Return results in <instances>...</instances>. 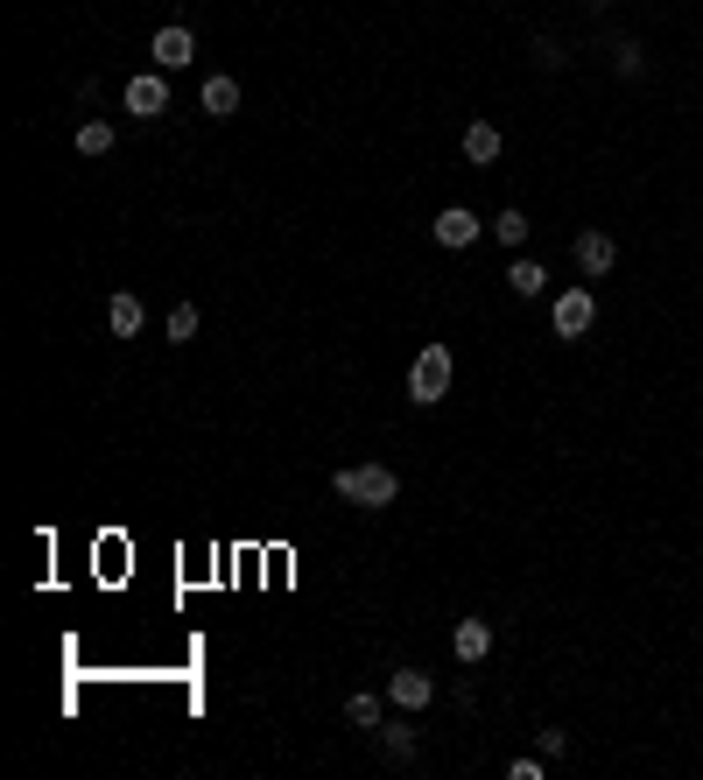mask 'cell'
<instances>
[{"label": "cell", "mask_w": 703, "mask_h": 780, "mask_svg": "<svg viewBox=\"0 0 703 780\" xmlns=\"http://www.w3.org/2000/svg\"><path fill=\"white\" fill-rule=\"evenodd\" d=\"M141 324H148V317H141V295L120 289L113 303H106V331H113V338H141Z\"/></svg>", "instance_id": "obj_11"}, {"label": "cell", "mask_w": 703, "mask_h": 780, "mask_svg": "<svg viewBox=\"0 0 703 780\" xmlns=\"http://www.w3.org/2000/svg\"><path fill=\"white\" fill-rule=\"evenodd\" d=\"M506 289H514V295H528V303H535V295L549 289V267H542V261H514V267H506Z\"/></svg>", "instance_id": "obj_13"}, {"label": "cell", "mask_w": 703, "mask_h": 780, "mask_svg": "<svg viewBox=\"0 0 703 780\" xmlns=\"http://www.w3.org/2000/svg\"><path fill=\"white\" fill-rule=\"evenodd\" d=\"M204 113H212V119H233V113H239V78H204Z\"/></svg>", "instance_id": "obj_12"}, {"label": "cell", "mask_w": 703, "mask_h": 780, "mask_svg": "<svg viewBox=\"0 0 703 780\" xmlns=\"http://www.w3.org/2000/svg\"><path fill=\"white\" fill-rule=\"evenodd\" d=\"M612 71H619V78H640V71H648V50H640L633 36H619L612 42Z\"/></svg>", "instance_id": "obj_15"}, {"label": "cell", "mask_w": 703, "mask_h": 780, "mask_svg": "<svg viewBox=\"0 0 703 780\" xmlns=\"http://www.w3.org/2000/svg\"><path fill=\"white\" fill-rule=\"evenodd\" d=\"M528 232H535V225H528V212H520V204H506V212L492 218V239H500V247H528Z\"/></svg>", "instance_id": "obj_14"}, {"label": "cell", "mask_w": 703, "mask_h": 780, "mask_svg": "<svg viewBox=\"0 0 703 780\" xmlns=\"http://www.w3.org/2000/svg\"><path fill=\"white\" fill-rule=\"evenodd\" d=\"M380 745H387V759H394V767H409V759H415V731H409V725H380Z\"/></svg>", "instance_id": "obj_17"}, {"label": "cell", "mask_w": 703, "mask_h": 780, "mask_svg": "<svg viewBox=\"0 0 703 780\" xmlns=\"http://www.w3.org/2000/svg\"><path fill=\"white\" fill-rule=\"evenodd\" d=\"M148 56H155V71H184L190 56H198V36H190L184 22H170V28H155V50Z\"/></svg>", "instance_id": "obj_6"}, {"label": "cell", "mask_w": 703, "mask_h": 780, "mask_svg": "<svg viewBox=\"0 0 703 780\" xmlns=\"http://www.w3.org/2000/svg\"><path fill=\"white\" fill-rule=\"evenodd\" d=\"M506 773H514V780H542V773H549V759H542V753H535V759H514Z\"/></svg>", "instance_id": "obj_20"}, {"label": "cell", "mask_w": 703, "mask_h": 780, "mask_svg": "<svg viewBox=\"0 0 703 780\" xmlns=\"http://www.w3.org/2000/svg\"><path fill=\"white\" fill-rule=\"evenodd\" d=\"M570 253H577V275L585 281H605L612 267H619V239H612L605 225H585V232L570 239Z\"/></svg>", "instance_id": "obj_3"}, {"label": "cell", "mask_w": 703, "mask_h": 780, "mask_svg": "<svg viewBox=\"0 0 703 780\" xmlns=\"http://www.w3.org/2000/svg\"><path fill=\"white\" fill-rule=\"evenodd\" d=\"M570 753V731H542V759H563Z\"/></svg>", "instance_id": "obj_21"}, {"label": "cell", "mask_w": 703, "mask_h": 780, "mask_svg": "<svg viewBox=\"0 0 703 780\" xmlns=\"http://www.w3.org/2000/svg\"><path fill=\"white\" fill-rule=\"evenodd\" d=\"M478 232H486V225H478V212H465V204H443V212H437V247L465 253Z\"/></svg>", "instance_id": "obj_7"}, {"label": "cell", "mask_w": 703, "mask_h": 780, "mask_svg": "<svg viewBox=\"0 0 703 780\" xmlns=\"http://www.w3.org/2000/svg\"><path fill=\"white\" fill-rule=\"evenodd\" d=\"M451 344H423V352H415V366H409V401L415 408H437L443 394H451Z\"/></svg>", "instance_id": "obj_2"}, {"label": "cell", "mask_w": 703, "mask_h": 780, "mask_svg": "<svg viewBox=\"0 0 703 780\" xmlns=\"http://www.w3.org/2000/svg\"><path fill=\"white\" fill-rule=\"evenodd\" d=\"M549 324H556V338H585L598 324V295L591 289H563L556 303H549Z\"/></svg>", "instance_id": "obj_4"}, {"label": "cell", "mask_w": 703, "mask_h": 780, "mask_svg": "<svg viewBox=\"0 0 703 780\" xmlns=\"http://www.w3.org/2000/svg\"><path fill=\"white\" fill-rule=\"evenodd\" d=\"M162 331H170V344H190V338H198V303H176Z\"/></svg>", "instance_id": "obj_18"}, {"label": "cell", "mask_w": 703, "mask_h": 780, "mask_svg": "<svg viewBox=\"0 0 703 780\" xmlns=\"http://www.w3.org/2000/svg\"><path fill=\"white\" fill-rule=\"evenodd\" d=\"M387 703H394V710H429V703H437V675L429 668H394L387 675Z\"/></svg>", "instance_id": "obj_5"}, {"label": "cell", "mask_w": 703, "mask_h": 780, "mask_svg": "<svg viewBox=\"0 0 703 780\" xmlns=\"http://www.w3.org/2000/svg\"><path fill=\"white\" fill-rule=\"evenodd\" d=\"M500 148H506V134L492 127V119H472V127H465V162L486 169V162H500Z\"/></svg>", "instance_id": "obj_10"}, {"label": "cell", "mask_w": 703, "mask_h": 780, "mask_svg": "<svg viewBox=\"0 0 703 780\" xmlns=\"http://www.w3.org/2000/svg\"><path fill=\"white\" fill-rule=\"evenodd\" d=\"M78 155H113V127H106V119H85V127H78Z\"/></svg>", "instance_id": "obj_16"}, {"label": "cell", "mask_w": 703, "mask_h": 780, "mask_svg": "<svg viewBox=\"0 0 703 780\" xmlns=\"http://www.w3.org/2000/svg\"><path fill=\"white\" fill-rule=\"evenodd\" d=\"M127 113H141V119H162V113H170V85H162L155 71H141V78H127Z\"/></svg>", "instance_id": "obj_8"}, {"label": "cell", "mask_w": 703, "mask_h": 780, "mask_svg": "<svg viewBox=\"0 0 703 780\" xmlns=\"http://www.w3.org/2000/svg\"><path fill=\"white\" fill-rule=\"evenodd\" d=\"M346 717H352L359 731H380V696H352V703H346Z\"/></svg>", "instance_id": "obj_19"}, {"label": "cell", "mask_w": 703, "mask_h": 780, "mask_svg": "<svg viewBox=\"0 0 703 780\" xmlns=\"http://www.w3.org/2000/svg\"><path fill=\"white\" fill-rule=\"evenodd\" d=\"M451 654L465 668H478L492 654V619H457V633H451Z\"/></svg>", "instance_id": "obj_9"}, {"label": "cell", "mask_w": 703, "mask_h": 780, "mask_svg": "<svg viewBox=\"0 0 703 780\" xmlns=\"http://www.w3.org/2000/svg\"><path fill=\"white\" fill-rule=\"evenodd\" d=\"M331 492L346 506H373V514H380V506L401 500V478H394V464H346V471L331 478Z\"/></svg>", "instance_id": "obj_1"}]
</instances>
